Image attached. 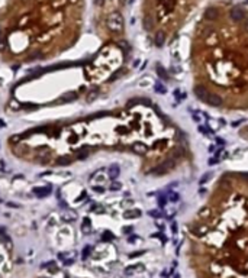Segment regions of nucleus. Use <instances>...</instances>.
Listing matches in <instances>:
<instances>
[{"label": "nucleus", "mask_w": 248, "mask_h": 278, "mask_svg": "<svg viewBox=\"0 0 248 278\" xmlns=\"http://www.w3.org/2000/svg\"><path fill=\"white\" fill-rule=\"evenodd\" d=\"M106 25H107V28L112 32H115V33L122 32V29H123V17H122V15L119 12H112L107 16Z\"/></svg>", "instance_id": "1"}, {"label": "nucleus", "mask_w": 248, "mask_h": 278, "mask_svg": "<svg viewBox=\"0 0 248 278\" xmlns=\"http://www.w3.org/2000/svg\"><path fill=\"white\" fill-rule=\"evenodd\" d=\"M194 94H196V97L200 100V102H203V103H206V100H208V96H209V91H208V88L205 87V86H202V84H197L196 87H194Z\"/></svg>", "instance_id": "2"}, {"label": "nucleus", "mask_w": 248, "mask_h": 278, "mask_svg": "<svg viewBox=\"0 0 248 278\" xmlns=\"http://www.w3.org/2000/svg\"><path fill=\"white\" fill-rule=\"evenodd\" d=\"M32 191H34V194L38 198H44V197H47L52 191V188H51V185H44V187H35Z\"/></svg>", "instance_id": "3"}, {"label": "nucleus", "mask_w": 248, "mask_h": 278, "mask_svg": "<svg viewBox=\"0 0 248 278\" xmlns=\"http://www.w3.org/2000/svg\"><path fill=\"white\" fill-rule=\"evenodd\" d=\"M222 103H223V100H222L221 96L215 94V93H209L208 100H206V104H209V106H212V107H219Z\"/></svg>", "instance_id": "4"}, {"label": "nucleus", "mask_w": 248, "mask_h": 278, "mask_svg": "<svg viewBox=\"0 0 248 278\" xmlns=\"http://www.w3.org/2000/svg\"><path fill=\"white\" fill-rule=\"evenodd\" d=\"M77 97H78L77 93L68 91V93H64V94H62L60 99H57V103H68V102H74Z\"/></svg>", "instance_id": "5"}, {"label": "nucleus", "mask_w": 248, "mask_h": 278, "mask_svg": "<svg viewBox=\"0 0 248 278\" xmlns=\"http://www.w3.org/2000/svg\"><path fill=\"white\" fill-rule=\"evenodd\" d=\"M244 10L242 9H239V7H234L231 12H229V17L234 20V22H241L242 19H244Z\"/></svg>", "instance_id": "6"}, {"label": "nucleus", "mask_w": 248, "mask_h": 278, "mask_svg": "<svg viewBox=\"0 0 248 278\" xmlns=\"http://www.w3.org/2000/svg\"><path fill=\"white\" fill-rule=\"evenodd\" d=\"M190 233L194 235L196 238H202V236L206 233V226H203V225H194L190 229Z\"/></svg>", "instance_id": "7"}, {"label": "nucleus", "mask_w": 248, "mask_h": 278, "mask_svg": "<svg viewBox=\"0 0 248 278\" xmlns=\"http://www.w3.org/2000/svg\"><path fill=\"white\" fill-rule=\"evenodd\" d=\"M119 174H121V168H119V165H118V164H112V165L109 167L107 175H109V178H110V180H116V178L119 177Z\"/></svg>", "instance_id": "8"}, {"label": "nucleus", "mask_w": 248, "mask_h": 278, "mask_svg": "<svg viewBox=\"0 0 248 278\" xmlns=\"http://www.w3.org/2000/svg\"><path fill=\"white\" fill-rule=\"evenodd\" d=\"M170 170L166 167V164L164 162H161V164H158L157 167H154L152 170H151V174H154V175H164V174H167Z\"/></svg>", "instance_id": "9"}, {"label": "nucleus", "mask_w": 248, "mask_h": 278, "mask_svg": "<svg viewBox=\"0 0 248 278\" xmlns=\"http://www.w3.org/2000/svg\"><path fill=\"white\" fill-rule=\"evenodd\" d=\"M132 151H133L135 154H138V155H145L147 151H148V148H147L144 144H141V142H135V144L132 145Z\"/></svg>", "instance_id": "10"}, {"label": "nucleus", "mask_w": 248, "mask_h": 278, "mask_svg": "<svg viewBox=\"0 0 248 278\" xmlns=\"http://www.w3.org/2000/svg\"><path fill=\"white\" fill-rule=\"evenodd\" d=\"M139 216H141V210H138V208H128V210L123 213L125 219H137Z\"/></svg>", "instance_id": "11"}, {"label": "nucleus", "mask_w": 248, "mask_h": 278, "mask_svg": "<svg viewBox=\"0 0 248 278\" xmlns=\"http://www.w3.org/2000/svg\"><path fill=\"white\" fill-rule=\"evenodd\" d=\"M203 16H205L206 20H215V19L218 17V10H216L215 7H208V9L205 10Z\"/></svg>", "instance_id": "12"}, {"label": "nucleus", "mask_w": 248, "mask_h": 278, "mask_svg": "<svg viewBox=\"0 0 248 278\" xmlns=\"http://www.w3.org/2000/svg\"><path fill=\"white\" fill-rule=\"evenodd\" d=\"M164 42H166V35H164V32H157V35L154 36V43H155V46H157V48H161V46L164 45Z\"/></svg>", "instance_id": "13"}, {"label": "nucleus", "mask_w": 248, "mask_h": 278, "mask_svg": "<svg viewBox=\"0 0 248 278\" xmlns=\"http://www.w3.org/2000/svg\"><path fill=\"white\" fill-rule=\"evenodd\" d=\"M55 164H57V165H60V167H67V165H70V164H71V158H70V156H67V155L60 156V158L57 159Z\"/></svg>", "instance_id": "14"}, {"label": "nucleus", "mask_w": 248, "mask_h": 278, "mask_svg": "<svg viewBox=\"0 0 248 278\" xmlns=\"http://www.w3.org/2000/svg\"><path fill=\"white\" fill-rule=\"evenodd\" d=\"M157 74H158V77L163 78V80H168V74L161 65H157Z\"/></svg>", "instance_id": "15"}, {"label": "nucleus", "mask_w": 248, "mask_h": 278, "mask_svg": "<svg viewBox=\"0 0 248 278\" xmlns=\"http://www.w3.org/2000/svg\"><path fill=\"white\" fill-rule=\"evenodd\" d=\"M88 154H90V151H88L87 148L78 149V152H77V158H78V159H86V158L88 156Z\"/></svg>", "instance_id": "16"}, {"label": "nucleus", "mask_w": 248, "mask_h": 278, "mask_svg": "<svg viewBox=\"0 0 248 278\" xmlns=\"http://www.w3.org/2000/svg\"><path fill=\"white\" fill-rule=\"evenodd\" d=\"M154 88H155V91H157V93H160V94H166V91H167V90H166V87H164L160 81H157V84H155V87H154Z\"/></svg>", "instance_id": "17"}, {"label": "nucleus", "mask_w": 248, "mask_h": 278, "mask_svg": "<svg viewBox=\"0 0 248 278\" xmlns=\"http://www.w3.org/2000/svg\"><path fill=\"white\" fill-rule=\"evenodd\" d=\"M144 28H145L147 31H149V29L152 28V20H151L149 16H145V17H144Z\"/></svg>", "instance_id": "18"}, {"label": "nucleus", "mask_w": 248, "mask_h": 278, "mask_svg": "<svg viewBox=\"0 0 248 278\" xmlns=\"http://www.w3.org/2000/svg\"><path fill=\"white\" fill-rule=\"evenodd\" d=\"M64 219H65V222H73V220H76V213L74 212H71V213H65L64 216H62Z\"/></svg>", "instance_id": "19"}, {"label": "nucleus", "mask_w": 248, "mask_h": 278, "mask_svg": "<svg viewBox=\"0 0 248 278\" xmlns=\"http://www.w3.org/2000/svg\"><path fill=\"white\" fill-rule=\"evenodd\" d=\"M167 198L170 201H173V203H177L180 200V196H178V193H168V197Z\"/></svg>", "instance_id": "20"}, {"label": "nucleus", "mask_w": 248, "mask_h": 278, "mask_svg": "<svg viewBox=\"0 0 248 278\" xmlns=\"http://www.w3.org/2000/svg\"><path fill=\"white\" fill-rule=\"evenodd\" d=\"M112 191H119L121 188H122V184L121 182H118V181H115V182H112L110 184V187H109Z\"/></svg>", "instance_id": "21"}, {"label": "nucleus", "mask_w": 248, "mask_h": 278, "mask_svg": "<svg viewBox=\"0 0 248 278\" xmlns=\"http://www.w3.org/2000/svg\"><path fill=\"white\" fill-rule=\"evenodd\" d=\"M209 178H210V172H206L205 175H202V177H200V180H199V184H200V185H203V184H205V182H206Z\"/></svg>", "instance_id": "22"}, {"label": "nucleus", "mask_w": 248, "mask_h": 278, "mask_svg": "<svg viewBox=\"0 0 248 278\" xmlns=\"http://www.w3.org/2000/svg\"><path fill=\"white\" fill-rule=\"evenodd\" d=\"M113 239H115V236L112 235L110 232H105V233H103V241H105V242H107V241H113Z\"/></svg>", "instance_id": "23"}, {"label": "nucleus", "mask_w": 248, "mask_h": 278, "mask_svg": "<svg viewBox=\"0 0 248 278\" xmlns=\"http://www.w3.org/2000/svg\"><path fill=\"white\" fill-rule=\"evenodd\" d=\"M90 252H92V246H86V248H84V251H83V253H81V255H83V257H81V258H83V259H86V258H88V255H90Z\"/></svg>", "instance_id": "24"}, {"label": "nucleus", "mask_w": 248, "mask_h": 278, "mask_svg": "<svg viewBox=\"0 0 248 278\" xmlns=\"http://www.w3.org/2000/svg\"><path fill=\"white\" fill-rule=\"evenodd\" d=\"M199 132L203 133V135H209L210 130H209V128H208L206 125H200V126H199Z\"/></svg>", "instance_id": "25"}, {"label": "nucleus", "mask_w": 248, "mask_h": 278, "mask_svg": "<svg viewBox=\"0 0 248 278\" xmlns=\"http://www.w3.org/2000/svg\"><path fill=\"white\" fill-rule=\"evenodd\" d=\"M6 46H7V43H6L5 36L0 35V51H5V49H6Z\"/></svg>", "instance_id": "26"}, {"label": "nucleus", "mask_w": 248, "mask_h": 278, "mask_svg": "<svg viewBox=\"0 0 248 278\" xmlns=\"http://www.w3.org/2000/svg\"><path fill=\"white\" fill-rule=\"evenodd\" d=\"M148 215H149L151 217H154V219H160V217H161V213L157 212V210H149Z\"/></svg>", "instance_id": "27"}, {"label": "nucleus", "mask_w": 248, "mask_h": 278, "mask_svg": "<svg viewBox=\"0 0 248 278\" xmlns=\"http://www.w3.org/2000/svg\"><path fill=\"white\" fill-rule=\"evenodd\" d=\"M167 200H168V198H167L166 196H160V197H158V206H160V207H164L166 203H167Z\"/></svg>", "instance_id": "28"}, {"label": "nucleus", "mask_w": 248, "mask_h": 278, "mask_svg": "<svg viewBox=\"0 0 248 278\" xmlns=\"http://www.w3.org/2000/svg\"><path fill=\"white\" fill-rule=\"evenodd\" d=\"M88 227H90V220L86 217V219H84V222H83V226H81V229H83V230H86L84 233H88V232H87V229H88Z\"/></svg>", "instance_id": "29"}, {"label": "nucleus", "mask_w": 248, "mask_h": 278, "mask_svg": "<svg viewBox=\"0 0 248 278\" xmlns=\"http://www.w3.org/2000/svg\"><path fill=\"white\" fill-rule=\"evenodd\" d=\"M22 107H23V109H28V110L38 109V106H36V104H34V103H25V104H22Z\"/></svg>", "instance_id": "30"}, {"label": "nucleus", "mask_w": 248, "mask_h": 278, "mask_svg": "<svg viewBox=\"0 0 248 278\" xmlns=\"http://www.w3.org/2000/svg\"><path fill=\"white\" fill-rule=\"evenodd\" d=\"M10 107L13 109V110H19V109H22V106H19V103L16 102V100H10Z\"/></svg>", "instance_id": "31"}, {"label": "nucleus", "mask_w": 248, "mask_h": 278, "mask_svg": "<svg viewBox=\"0 0 248 278\" xmlns=\"http://www.w3.org/2000/svg\"><path fill=\"white\" fill-rule=\"evenodd\" d=\"M20 138H22L20 135H15V136H10V141H9V142L15 145V144H17V142L20 141Z\"/></svg>", "instance_id": "32"}, {"label": "nucleus", "mask_w": 248, "mask_h": 278, "mask_svg": "<svg viewBox=\"0 0 248 278\" xmlns=\"http://www.w3.org/2000/svg\"><path fill=\"white\" fill-rule=\"evenodd\" d=\"M77 141H78L77 135H73V136H70V135H68V138H67V142H68V144H76Z\"/></svg>", "instance_id": "33"}, {"label": "nucleus", "mask_w": 248, "mask_h": 278, "mask_svg": "<svg viewBox=\"0 0 248 278\" xmlns=\"http://www.w3.org/2000/svg\"><path fill=\"white\" fill-rule=\"evenodd\" d=\"M0 241H3L5 243H9L10 242V239H9V236H6L3 232H0Z\"/></svg>", "instance_id": "34"}, {"label": "nucleus", "mask_w": 248, "mask_h": 278, "mask_svg": "<svg viewBox=\"0 0 248 278\" xmlns=\"http://www.w3.org/2000/svg\"><path fill=\"white\" fill-rule=\"evenodd\" d=\"M122 74H123V71H122V70H121V71H119V73H115L113 76H112V77H110V81H113V80H116V78H119V77H121Z\"/></svg>", "instance_id": "35"}, {"label": "nucleus", "mask_w": 248, "mask_h": 278, "mask_svg": "<svg viewBox=\"0 0 248 278\" xmlns=\"http://www.w3.org/2000/svg\"><path fill=\"white\" fill-rule=\"evenodd\" d=\"M92 93H93V94H90V96L87 97V100H88V102H92V100H93V99H96V96H97V90H96V88H95Z\"/></svg>", "instance_id": "36"}, {"label": "nucleus", "mask_w": 248, "mask_h": 278, "mask_svg": "<svg viewBox=\"0 0 248 278\" xmlns=\"http://www.w3.org/2000/svg\"><path fill=\"white\" fill-rule=\"evenodd\" d=\"M121 48H122L125 52H128V51H129V43H126V42H121Z\"/></svg>", "instance_id": "37"}, {"label": "nucleus", "mask_w": 248, "mask_h": 278, "mask_svg": "<svg viewBox=\"0 0 248 278\" xmlns=\"http://www.w3.org/2000/svg\"><path fill=\"white\" fill-rule=\"evenodd\" d=\"M218 162H219V158H216V156H215V158H210V159H209V165H210V167H212V165H216Z\"/></svg>", "instance_id": "38"}, {"label": "nucleus", "mask_w": 248, "mask_h": 278, "mask_svg": "<svg viewBox=\"0 0 248 278\" xmlns=\"http://www.w3.org/2000/svg\"><path fill=\"white\" fill-rule=\"evenodd\" d=\"M93 190L96 193H105V187H99V185H93Z\"/></svg>", "instance_id": "39"}, {"label": "nucleus", "mask_w": 248, "mask_h": 278, "mask_svg": "<svg viewBox=\"0 0 248 278\" xmlns=\"http://www.w3.org/2000/svg\"><path fill=\"white\" fill-rule=\"evenodd\" d=\"M39 57H41V52H39V51H36V52H34V54L29 57V59H38Z\"/></svg>", "instance_id": "40"}, {"label": "nucleus", "mask_w": 248, "mask_h": 278, "mask_svg": "<svg viewBox=\"0 0 248 278\" xmlns=\"http://www.w3.org/2000/svg\"><path fill=\"white\" fill-rule=\"evenodd\" d=\"M133 230V227L132 226H128V227H123V233H126V235H129L131 232Z\"/></svg>", "instance_id": "41"}, {"label": "nucleus", "mask_w": 248, "mask_h": 278, "mask_svg": "<svg viewBox=\"0 0 248 278\" xmlns=\"http://www.w3.org/2000/svg\"><path fill=\"white\" fill-rule=\"evenodd\" d=\"M55 265V262L54 261H51V262H48V264H44L42 265V268H50V267H54Z\"/></svg>", "instance_id": "42"}, {"label": "nucleus", "mask_w": 248, "mask_h": 278, "mask_svg": "<svg viewBox=\"0 0 248 278\" xmlns=\"http://www.w3.org/2000/svg\"><path fill=\"white\" fill-rule=\"evenodd\" d=\"M141 253H144V251H141V252H133V253L129 255V257H131V258H135V257H139Z\"/></svg>", "instance_id": "43"}, {"label": "nucleus", "mask_w": 248, "mask_h": 278, "mask_svg": "<svg viewBox=\"0 0 248 278\" xmlns=\"http://www.w3.org/2000/svg\"><path fill=\"white\" fill-rule=\"evenodd\" d=\"M171 230H173V233H177V225H176V222L171 223Z\"/></svg>", "instance_id": "44"}, {"label": "nucleus", "mask_w": 248, "mask_h": 278, "mask_svg": "<svg viewBox=\"0 0 248 278\" xmlns=\"http://www.w3.org/2000/svg\"><path fill=\"white\" fill-rule=\"evenodd\" d=\"M216 144H218V145H221V146H222V145H223V144H225V141H223V139H222V138H216Z\"/></svg>", "instance_id": "45"}, {"label": "nucleus", "mask_w": 248, "mask_h": 278, "mask_svg": "<svg viewBox=\"0 0 248 278\" xmlns=\"http://www.w3.org/2000/svg\"><path fill=\"white\" fill-rule=\"evenodd\" d=\"M166 144H167L166 141H160V142H157V144H155V146H166Z\"/></svg>", "instance_id": "46"}, {"label": "nucleus", "mask_w": 248, "mask_h": 278, "mask_svg": "<svg viewBox=\"0 0 248 278\" xmlns=\"http://www.w3.org/2000/svg\"><path fill=\"white\" fill-rule=\"evenodd\" d=\"M174 96H176V99H177V100L180 99V90H176V91H174Z\"/></svg>", "instance_id": "47"}, {"label": "nucleus", "mask_w": 248, "mask_h": 278, "mask_svg": "<svg viewBox=\"0 0 248 278\" xmlns=\"http://www.w3.org/2000/svg\"><path fill=\"white\" fill-rule=\"evenodd\" d=\"M118 132L119 133H125V132H128V129H123V126H121V129H118Z\"/></svg>", "instance_id": "48"}, {"label": "nucleus", "mask_w": 248, "mask_h": 278, "mask_svg": "<svg viewBox=\"0 0 248 278\" xmlns=\"http://www.w3.org/2000/svg\"><path fill=\"white\" fill-rule=\"evenodd\" d=\"M95 2H96V5H102V3H103V0H95Z\"/></svg>", "instance_id": "49"}, {"label": "nucleus", "mask_w": 248, "mask_h": 278, "mask_svg": "<svg viewBox=\"0 0 248 278\" xmlns=\"http://www.w3.org/2000/svg\"><path fill=\"white\" fill-rule=\"evenodd\" d=\"M213 149H215V146H213V145H210V146H209V151H210V152H213Z\"/></svg>", "instance_id": "50"}, {"label": "nucleus", "mask_w": 248, "mask_h": 278, "mask_svg": "<svg viewBox=\"0 0 248 278\" xmlns=\"http://www.w3.org/2000/svg\"><path fill=\"white\" fill-rule=\"evenodd\" d=\"M245 29H247V32H248V20H247V23H245Z\"/></svg>", "instance_id": "51"}, {"label": "nucleus", "mask_w": 248, "mask_h": 278, "mask_svg": "<svg viewBox=\"0 0 248 278\" xmlns=\"http://www.w3.org/2000/svg\"><path fill=\"white\" fill-rule=\"evenodd\" d=\"M161 2H167V0H161Z\"/></svg>", "instance_id": "52"}, {"label": "nucleus", "mask_w": 248, "mask_h": 278, "mask_svg": "<svg viewBox=\"0 0 248 278\" xmlns=\"http://www.w3.org/2000/svg\"><path fill=\"white\" fill-rule=\"evenodd\" d=\"M0 35H2V29H0Z\"/></svg>", "instance_id": "53"}, {"label": "nucleus", "mask_w": 248, "mask_h": 278, "mask_svg": "<svg viewBox=\"0 0 248 278\" xmlns=\"http://www.w3.org/2000/svg\"><path fill=\"white\" fill-rule=\"evenodd\" d=\"M0 203H2V198H0Z\"/></svg>", "instance_id": "54"}]
</instances>
